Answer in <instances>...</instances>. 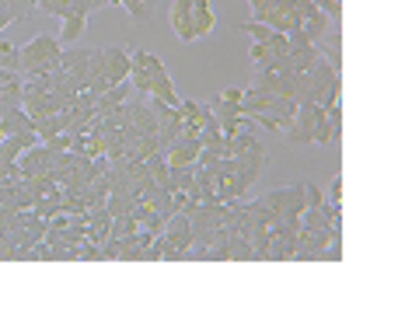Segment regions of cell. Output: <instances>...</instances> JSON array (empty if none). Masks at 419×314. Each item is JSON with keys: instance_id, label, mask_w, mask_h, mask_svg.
Returning a JSON list of instances; mask_svg holds the SVG:
<instances>
[{"instance_id": "1", "label": "cell", "mask_w": 419, "mask_h": 314, "mask_svg": "<svg viewBox=\"0 0 419 314\" xmlns=\"http://www.w3.org/2000/svg\"><path fill=\"white\" fill-rule=\"evenodd\" d=\"M18 56H22V77H49L56 67H60V56H63V42L49 32L29 39L25 46H18Z\"/></svg>"}, {"instance_id": "2", "label": "cell", "mask_w": 419, "mask_h": 314, "mask_svg": "<svg viewBox=\"0 0 419 314\" xmlns=\"http://www.w3.org/2000/svg\"><path fill=\"white\" fill-rule=\"evenodd\" d=\"M102 56H105V84L109 88H119V84H126L129 81V49H122V46H105L102 49Z\"/></svg>"}, {"instance_id": "3", "label": "cell", "mask_w": 419, "mask_h": 314, "mask_svg": "<svg viewBox=\"0 0 419 314\" xmlns=\"http://www.w3.org/2000/svg\"><path fill=\"white\" fill-rule=\"evenodd\" d=\"M199 150H203V140H175L161 154H164L168 168H192L196 157H199Z\"/></svg>"}, {"instance_id": "4", "label": "cell", "mask_w": 419, "mask_h": 314, "mask_svg": "<svg viewBox=\"0 0 419 314\" xmlns=\"http://www.w3.org/2000/svg\"><path fill=\"white\" fill-rule=\"evenodd\" d=\"M171 29H175V36H178V42H196V36H192V0H175L171 4Z\"/></svg>"}, {"instance_id": "5", "label": "cell", "mask_w": 419, "mask_h": 314, "mask_svg": "<svg viewBox=\"0 0 419 314\" xmlns=\"http://www.w3.org/2000/svg\"><path fill=\"white\" fill-rule=\"evenodd\" d=\"M129 123L143 133V136H157V116L150 112V105H129Z\"/></svg>"}, {"instance_id": "6", "label": "cell", "mask_w": 419, "mask_h": 314, "mask_svg": "<svg viewBox=\"0 0 419 314\" xmlns=\"http://www.w3.org/2000/svg\"><path fill=\"white\" fill-rule=\"evenodd\" d=\"M60 22H63V29H60V42H77V39L84 36V29H88V15H77V11L63 15Z\"/></svg>"}, {"instance_id": "7", "label": "cell", "mask_w": 419, "mask_h": 314, "mask_svg": "<svg viewBox=\"0 0 419 314\" xmlns=\"http://www.w3.org/2000/svg\"><path fill=\"white\" fill-rule=\"evenodd\" d=\"M214 29H217V15H214V8L192 11V36H196V39H206Z\"/></svg>"}, {"instance_id": "8", "label": "cell", "mask_w": 419, "mask_h": 314, "mask_svg": "<svg viewBox=\"0 0 419 314\" xmlns=\"http://www.w3.org/2000/svg\"><path fill=\"white\" fill-rule=\"evenodd\" d=\"M290 196H294V185H287V189H273V192L262 196V206H269L276 217H283L287 206H290Z\"/></svg>"}, {"instance_id": "9", "label": "cell", "mask_w": 419, "mask_h": 314, "mask_svg": "<svg viewBox=\"0 0 419 314\" xmlns=\"http://www.w3.org/2000/svg\"><path fill=\"white\" fill-rule=\"evenodd\" d=\"M147 98H161V102H168V105H178V102H182L168 74H164V77H154V88H150V95H147Z\"/></svg>"}, {"instance_id": "10", "label": "cell", "mask_w": 419, "mask_h": 314, "mask_svg": "<svg viewBox=\"0 0 419 314\" xmlns=\"http://www.w3.org/2000/svg\"><path fill=\"white\" fill-rule=\"evenodd\" d=\"M199 140H203V147H221V143H224V129H221V123L214 119V112H209V119L203 123Z\"/></svg>"}, {"instance_id": "11", "label": "cell", "mask_w": 419, "mask_h": 314, "mask_svg": "<svg viewBox=\"0 0 419 314\" xmlns=\"http://www.w3.org/2000/svg\"><path fill=\"white\" fill-rule=\"evenodd\" d=\"M192 168H196V164H192ZM192 168H171V192H189V189H192V182H196Z\"/></svg>"}, {"instance_id": "12", "label": "cell", "mask_w": 419, "mask_h": 314, "mask_svg": "<svg viewBox=\"0 0 419 314\" xmlns=\"http://www.w3.org/2000/svg\"><path fill=\"white\" fill-rule=\"evenodd\" d=\"M129 84H133V88L147 98V95H150V88H154V77H150L143 67H129Z\"/></svg>"}, {"instance_id": "13", "label": "cell", "mask_w": 419, "mask_h": 314, "mask_svg": "<svg viewBox=\"0 0 419 314\" xmlns=\"http://www.w3.org/2000/svg\"><path fill=\"white\" fill-rule=\"evenodd\" d=\"M235 29L248 32V36H252V42H269V36H273V29H269V25H262V22H242V25H235Z\"/></svg>"}, {"instance_id": "14", "label": "cell", "mask_w": 419, "mask_h": 314, "mask_svg": "<svg viewBox=\"0 0 419 314\" xmlns=\"http://www.w3.org/2000/svg\"><path fill=\"white\" fill-rule=\"evenodd\" d=\"M0 67H8V70H22L18 46H11V42H0Z\"/></svg>"}, {"instance_id": "15", "label": "cell", "mask_w": 419, "mask_h": 314, "mask_svg": "<svg viewBox=\"0 0 419 314\" xmlns=\"http://www.w3.org/2000/svg\"><path fill=\"white\" fill-rule=\"evenodd\" d=\"M39 11H46L53 18H63V15H70V0H39Z\"/></svg>"}, {"instance_id": "16", "label": "cell", "mask_w": 419, "mask_h": 314, "mask_svg": "<svg viewBox=\"0 0 419 314\" xmlns=\"http://www.w3.org/2000/svg\"><path fill=\"white\" fill-rule=\"evenodd\" d=\"M217 109H221V112H214V119H217V123L242 119V105H235V102H217Z\"/></svg>"}, {"instance_id": "17", "label": "cell", "mask_w": 419, "mask_h": 314, "mask_svg": "<svg viewBox=\"0 0 419 314\" xmlns=\"http://www.w3.org/2000/svg\"><path fill=\"white\" fill-rule=\"evenodd\" d=\"M119 8H126V11H129V18L147 22V0H119Z\"/></svg>"}, {"instance_id": "18", "label": "cell", "mask_w": 419, "mask_h": 314, "mask_svg": "<svg viewBox=\"0 0 419 314\" xmlns=\"http://www.w3.org/2000/svg\"><path fill=\"white\" fill-rule=\"evenodd\" d=\"M248 56H252V63H255V67H262V63H266L269 56H276V53L269 49V42H252V49H248Z\"/></svg>"}, {"instance_id": "19", "label": "cell", "mask_w": 419, "mask_h": 314, "mask_svg": "<svg viewBox=\"0 0 419 314\" xmlns=\"http://www.w3.org/2000/svg\"><path fill=\"white\" fill-rule=\"evenodd\" d=\"M269 49H273V53H287V49H290L287 32H273V36H269Z\"/></svg>"}, {"instance_id": "20", "label": "cell", "mask_w": 419, "mask_h": 314, "mask_svg": "<svg viewBox=\"0 0 419 314\" xmlns=\"http://www.w3.org/2000/svg\"><path fill=\"white\" fill-rule=\"evenodd\" d=\"M325 196H329V203H342V175H339V171H335V178L329 182V192H325Z\"/></svg>"}, {"instance_id": "21", "label": "cell", "mask_w": 419, "mask_h": 314, "mask_svg": "<svg viewBox=\"0 0 419 314\" xmlns=\"http://www.w3.org/2000/svg\"><path fill=\"white\" fill-rule=\"evenodd\" d=\"M22 70H8V67H0V88H8V84H22Z\"/></svg>"}, {"instance_id": "22", "label": "cell", "mask_w": 419, "mask_h": 314, "mask_svg": "<svg viewBox=\"0 0 419 314\" xmlns=\"http://www.w3.org/2000/svg\"><path fill=\"white\" fill-rule=\"evenodd\" d=\"M242 98H245V91H242V88H224L217 102H235V105H242Z\"/></svg>"}, {"instance_id": "23", "label": "cell", "mask_w": 419, "mask_h": 314, "mask_svg": "<svg viewBox=\"0 0 419 314\" xmlns=\"http://www.w3.org/2000/svg\"><path fill=\"white\" fill-rule=\"evenodd\" d=\"M15 22V15H11V8H0V32H4L8 25Z\"/></svg>"}, {"instance_id": "24", "label": "cell", "mask_w": 419, "mask_h": 314, "mask_svg": "<svg viewBox=\"0 0 419 314\" xmlns=\"http://www.w3.org/2000/svg\"><path fill=\"white\" fill-rule=\"evenodd\" d=\"M209 8V0H192V11H206Z\"/></svg>"}]
</instances>
